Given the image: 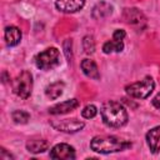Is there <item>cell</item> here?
Returning <instances> with one entry per match:
<instances>
[{
	"label": "cell",
	"instance_id": "obj_1",
	"mask_svg": "<svg viewBox=\"0 0 160 160\" xmlns=\"http://www.w3.org/2000/svg\"><path fill=\"white\" fill-rule=\"evenodd\" d=\"M101 119L109 128L119 129L128 122V112L125 108L118 101H106L100 109Z\"/></svg>",
	"mask_w": 160,
	"mask_h": 160
},
{
	"label": "cell",
	"instance_id": "obj_2",
	"mask_svg": "<svg viewBox=\"0 0 160 160\" xmlns=\"http://www.w3.org/2000/svg\"><path fill=\"white\" fill-rule=\"evenodd\" d=\"M131 146V142L124 139H120L114 135H101L95 136L90 141V148L92 151L99 154H110L126 150Z\"/></svg>",
	"mask_w": 160,
	"mask_h": 160
},
{
	"label": "cell",
	"instance_id": "obj_3",
	"mask_svg": "<svg viewBox=\"0 0 160 160\" xmlns=\"http://www.w3.org/2000/svg\"><path fill=\"white\" fill-rule=\"evenodd\" d=\"M155 82L151 76H145L142 80L132 82L125 88V91L128 95L135 99H146L154 90Z\"/></svg>",
	"mask_w": 160,
	"mask_h": 160
},
{
	"label": "cell",
	"instance_id": "obj_4",
	"mask_svg": "<svg viewBox=\"0 0 160 160\" xmlns=\"http://www.w3.org/2000/svg\"><path fill=\"white\" fill-rule=\"evenodd\" d=\"M35 64L41 70H52L60 65V52L56 48H48L39 52L35 58Z\"/></svg>",
	"mask_w": 160,
	"mask_h": 160
},
{
	"label": "cell",
	"instance_id": "obj_5",
	"mask_svg": "<svg viewBox=\"0 0 160 160\" xmlns=\"http://www.w3.org/2000/svg\"><path fill=\"white\" fill-rule=\"evenodd\" d=\"M12 90L19 98L28 99L32 91V75H31V72L28 70H22L12 81Z\"/></svg>",
	"mask_w": 160,
	"mask_h": 160
},
{
	"label": "cell",
	"instance_id": "obj_6",
	"mask_svg": "<svg viewBox=\"0 0 160 160\" xmlns=\"http://www.w3.org/2000/svg\"><path fill=\"white\" fill-rule=\"evenodd\" d=\"M51 126L58 130V131H61V132H68V134H74V132H78L80 131L85 124L84 121H80L78 119H64V120H52L51 122Z\"/></svg>",
	"mask_w": 160,
	"mask_h": 160
},
{
	"label": "cell",
	"instance_id": "obj_7",
	"mask_svg": "<svg viewBox=\"0 0 160 160\" xmlns=\"http://www.w3.org/2000/svg\"><path fill=\"white\" fill-rule=\"evenodd\" d=\"M126 36V32L122 29H116L112 34V39L110 41H106L102 45V51L105 54L110 52H120L124 50V39Z\"/></svg>",
	"mask_w": 160,
	"mask_h": 160
},
{
	"label": "cell",
	"instance_id": "obj_8",
	"mask_svg": "<svg viewBox=\"0 0 160 160\" xmlns=\"http://www.w3.org/2000/svg\"><path fill=\"white\" fill-rule=\"evenodd\" d=\"M122 18L129 25H132V26H136V28H140V29L144 28L145 24H146L145 15L136 8H126V9H124Z\"/></svg>",
	"mask_w": 160,
	"mask_h": 160
},
{
	"label": "cell",
	"instance_id": "obj_9",
	"mask_svg": "<svg viewBox=\"0 0 160 160\" xmlns=\"http://www.w3.org/2000/svg\"><path fill=\"white\" fill-rule=\"evenodd\" d=\"M50 158L58 160H72L75 159V150L69 144H58L50 150Z\"/></svg>",
	"mask_w": 160,
	"mask_h": 160
},
{
	"label": "cell",
	"instance_id": "obj_10",
	"mask_svg": "<svg viewBox=\"0 0 160 160\" xmlns=\"http://www.w3.org/2000/svg\"><path fill=\"white\" fill-rule=\"evenodd\" d=\"M84 5H85V0H56L55 2V6L59 11L68 14L81 10Z\"/></svg>",
	"mask_w": 160,
	"mask_h": 160
},
{
	"label": "cell",
	"instance_id": "obj_11",
	"mask_svg": "<svg viewBox=\"0 0 160 160\" xmlns=\"http://www.w3.org/2000/svg\"><path fill=\"white\" fill-rule=\"evenodd\" d=\"M79 106V101L76 99H70V100H65L60 104H56L54 106H51L49 109V114L52 115H61V114H68L72 110H75Z\"/></svg>",
	"mask_w": 160,
	"mask_h": 160
},
{
	"label": "cell",
	"instance_id": "obj_12",
	"mask_svg": "<svg viewBox=\"0 0 160 160\" xmlns=\"http://www.w3.org/2000/svg\"><path fill=\"white\" fill-rule=\"evenodd\" d=\"M146 144L152 154L160 151V125L146 132Z\"/></svg>",
	"mask_w": 160,
	"mask_h": 160
},
{
	"label": "cell",
	"instance_id": "obj_13",
	"mask_svg": "<svg viewBox=\"0 0 160 160\" xmlns=\"http://www.w3.org/2000/svg\"><path fill=\"white\" fill-rule=\"evenodd\" d=\"M4 39L8 46H16L21 40V30L14 25L6 26L4 31Z\"/></svg>",
	"mask_w": 160,
	"mask_h": 160
},
{
	"label": "cell",
	"instance_id": "obj_14",
	"mask_svg": "<svg viewBox=\"0 0 160 160\" xmlns=\"http://www.w3.org/2000/svg\"><path fill=\"white\" fill-rule=\"evenodd\" d=\"M81 66V70L82 72L90 78V79H94V80H99L100 79V72H99V69H98V65L95 64L94 60H90V59H84L80 64Z\"/></svg>",
	"mask_w": 160,
	"mask_h": 160
},
{
	"label": "cell",
	"instance_id": "obj_15",
	"mask_svg": "<svg viewBox=\"0 0 160 160\" xmlns=\"http://www.w3.org/2000/svg\"><path fill=\"white\" fill-rule=\"evenodd\" d=\"M111 12H112V6L106 1H100L92 8L91 15L94 19H104L109 16Z\"/></svg>",
	"mask_w": 160,
	"mask_h": 160
},
{
	"label": "cell",
	"instance_id": "obj_16",
	"mask_svg": "<svg viewBox=\"0 0 160 160\" xmlns=\"http://www.w3.org/2000/svg\"><path fill=\"white\" fill-rule=\"evenodd\" d=\"M49 144L46 140L44 139H31L26 142V149L28 151L32 152V154H39V152H44L45 150H48Z\"/></svg>",
	"mask_w": 160,
	"mask_h": 160
},
{
	"label": "cell",
	"instance_id": "obj_17",
	"mask_svg": "<svg viewBox=\"0 0 160 160\" xmlns=\"http://www.w3.org/2000/svg\"><path fill=\"white\" fill-rule=\"evenodd\" d=\"M64 88H65V84H64L62 81L52 82V84H50V85L46 86V89H45V95H46L49 99L55 100V99H58V98L62 94Z\"/></svg>",
	"mask_w": 160,
	"mask_h": 160
},
{
	"label": "cell",
	"instance_id": "obj_18",
	"mask_svg": "<svg viewBox=\"0 0 160 160\" xmlns=\"http://www.w3.org/2000/svg\"><path fill=\"white\" fill-rule=\"evenodd\" d=\"M11 118L16 124H26L30 120V114L24 110H15L12 111Z\"/></svg>",
	"mask_w": 160,
	"mask_h": 160
},
{
	"label": "cell",
	"instance_id": "obj_19",
	"mask_svg": "<svg viewBox=\"0 0 160 160\" xmlns=\"http://www.w3.org/2000/svg\"><path fill=\"white\" fill-rule=\"evenodd\" d=\"M82 48L85 50L86 54H92L95 51V41L92 39V36L90 35H86L82 40Z\"/></svg>",
	"mask_w": 160,
	"mask_h": 160
},
{
	"label": "cell",
	"instance_id": "obj_20",
	"mask_svg": "<svg viewBox=\"0 0 160 160\" xmlns=\"http://www.w3.org/2000/svg\"><path fill=\"white\" fill-rule=\"evenodd\" d=\"M96 114H98V109H96V106L92 105V104L86 105V106L82 109V111H81V115H82V118H85V119H92Z\"/></svg>",
	"mask_w": 160,
	"mask_h": 160
},
{
	"label": "cell",
	"instance_id": "obj_21",
	"mask_svg": "<svg viewBox=\"0 0 160 160\" xmlns=\"http://www.w3.org/2000/svg\"><path fill=\"white\" fill-rule=\"evenodd\" d=\"M0 159L1 160H10V159H14V156L11 154H9L5 149H1L0 150Z\"/></svg>",
	"mask_w": 160,
	"mask_h": 160
},
{
	"label": "cell",
	"instance_id": "obj_22",
	"mask_svg": "<svg viewBox=\"0 0 160 160\" xmlns=\"http://www.w3.org/2000/svg\"><path fill=\"white\" fill-rule=\"evenodd\" d=\"M152 105H154L156 109H159V110H160V92H159V94H156V95H155V98L152 99Z\"/></svg>",
	"mask_w": 160,
	"mask_h": 160
}]
</instances>
